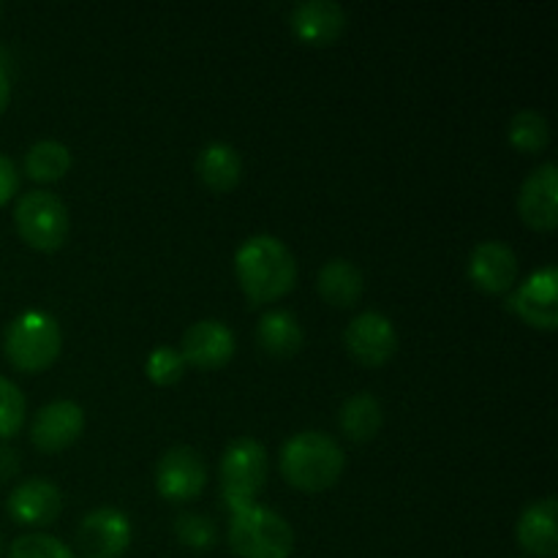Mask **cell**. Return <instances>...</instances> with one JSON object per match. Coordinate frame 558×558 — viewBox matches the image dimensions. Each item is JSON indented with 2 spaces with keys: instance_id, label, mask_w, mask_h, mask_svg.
I'll return each instance as SVG.
<instances>
[{
  "instance_id": "cell-17",
  "label": "cell",
  "mask_w": 558,
  "mask_h": 558,
  "mask_svg": "<svg viewBox=\"0 0 558 558\" xmlns=\"http://www.w3.org/2000/svg\"><path fill=\"white\" fill-rule=\"evenodd\" d=\"M518 543L526 554L539 558H556L558 534H556V496L534 501L523 510L518 521Z\"/></svg>"
},
{
  "instance_id": "cell-9",
  "label": "cell",
  "mask_w": 558,
  "mask_h": 558,
  "mask_svg": "<svg viewBox=\"0 0 558 558\" xmlns=\"http://www.w3.org/2000/svg\"><path fill=\"white\" fill-rule=\"evenodd\" d=\"M76 545L87 558H120L131 545V521L114 507H98L82 518Z\"/></svg>"
},
{
  "instance_id": "cell-11",
  "label": "cell",
  "mask_w": 558,
  "mask_h": 558,
  "mask_svg": "<svg viewBox=\"0 0 558 558\" xmlns=\"http://www.w3.org/2000/svg\"><path fill=\"white\" fill-rule=\"evenodd\" d=\"M178 352L183 354L185 365H194V368H223V365L234 357L232 327L223 325V322L218 319L194 322V325L183 332V341H180Z\"/></svg>"
},
{
  "instance_id": "cell-13",
  "label": "cell",
  "mask_w": 558,
  "mask_h": 558,
  "mask_svg": "<svg viewBox=\"0 0 558 558\" xmlns=\"http://www.w3.org/2000/svg\"><path fill=\"white\" fill-rule=\"evenodd\" d=\"M85 430V412L74 401H52L33 417L31 441L41 452H60L74 445Z\"/></svg>"
},
{
  "instance_id": "cell-28",
  "label": "cell",
  "mask_w": 558,
  "mask_h": 558,
  "mask_svg": "<svg viewBox=\"0 0 558 558\" xmlns=\"http://www.w3.org/2000/svg\"><path fill=\"white\" fill-rule=\"evenodd\" d=\"M16 189H20V178H16L14 161L0 153V207L16 194Z\"/></svg>"
},
{
  "instance_id": "cell-22",
  "label": "cell",
  "mask_w": 558,
  "mask_h": 558,
  "mask_svg": "<svg viewBox=\"0 0 558 558\" xmlns=\"http://www.w3.org/2000/svg\"><path fill=\"white\" fill-rule=\"evenodd\" d=\"M71 169V150L58 140H41L27 150L25 172L36 183H54Z\"/></svg>"
},
{
  "instance_id": "cell-27",
  "label": "cell",
  "mask_w": 558,
  "mask_h": 558,
  "mask_svg": "<svg viewBox=\"0 0 558 558\" xmlns=\"http://www.w3.org/2000/svg\"><path fill=\"white\" fill-rule=\"evenodd\" d=\"M174 532L183 545L194 550H207L216 543V526L210 523V518L196 515V512H185L174 521Z\"/></svg>"
},
{
  "instance_id": "cell-24",
  "label": "cell",
  "mask_w": 558,
  "mask_h": 558,
  "mask_svg": "<svg viewBox=\"0 0 558 558\" xmlns=\"http://www.w3.org/2000/svg\"><path fill=\"white\" fill-rule=\"evenodd\" d=\"M9 558H76V554L63 539L36 532L16 537L9 548Z\"/></svg>"
},
{
  "instance_id": "cell-2",
  "label": "cell",
  "mask_w": 558,
  "mask_h": 558,
  "mask_svg": "<svg viewBox=\"0 0 558 558\" xmlns=\"http://www.w3.org/2000/svg\"><path fill=\"white\" fill-rule=\"evenodd\" d=\"M281 474L292 488L319 494L341 480L347 458L341 445L322 430H303L281 447Z\"/></svg>"
},
{
  "instance_id": "cell-3",
  "label": "cell",
  "mask_w": 558,
  "mask_h": 558,
  "mask_svg": "<svg viewBox=\"0 0 558 558\" xmlns=\"http://www.w3.org/2000/svg\"><path fill=\"white\" fill-rule=\"evenodd\" d=\"M60 347H63V332L58 319L47 311H27L5 327V360L25 374L47 371L60 357Z\"/></svg>"
},
{
  "instance_id": "cell-14",
  "label": "cell",
  "mask_w": 558,
  "mask_h": 558,
  "mask_svg": "<svg viewBox=\"0 0 558 558\" xmlns=\"http://www.w3.org/2000/svg\"><path fill=\"white\" fill-rule=\"evenodd\" d=\"M469 278L485 294H505L518 281L515 251L499 240H485L469 256Z\"/></svg>"
},
{
  "instance_id": "cell-30",
  "label": "cell",
  "mask_w": 558,
  "mask_h": 558,
  "mask_svg": "<svg viewBox=\"0 0 558 558\" xmlns=\"http://www.w3.org/2000/svg\"><path fill=\"white\" fill-rule=\"evenodd\" d=\"M9 101H11V80H9V71H5V65L0 63V114L5 112Z\"/></svg>"
},
{
  "instance_id": "cell-7",
  "label": "cell",
  "mask_w": 558,
  "mask_h": 558,
  "mask_svg": "<svg viewBox=\"0 0 558 558\" xmlns=\"http://www.w3.org/2000/svg\"><path fill=\"white\" fill-rule=\"evenodd\" d=\"M347 352L365 368H381L390 363L398 352V332L396 325L379 311H363L349 322L343 332Z\"/></svg>"
},
{
  "instance_id": "cell-6",
  "label": "cell",
  "mask_w": 558,
  "mask_h": 558,
  "mask_svg": "<svg viewBox=\"0 0 558 558\" xmlns=\"http://www.w3.org/2000/svg\"><path fill=\"white\" fill-rule=\"evenodd\" d=\"M14 223L20 238L36 251H58L69 238V210L49 191H31L14 207Z\"/></svg>"
},
{
  "instance_id": "cell-15",
  "label": "cell",
  "mask_w": 558,
  "mask_h": 558,
  "mask_svg": "<svg viewBox=\"0 0 558 558\" xmlns=\"http://www.w3.org/2000/svg\"><path fill=\"white\" fill-rule=\"evenodd\" d=\"M292 33L311 47H330L347 31V9L332 0H305L289 16Z\"/></svg>"
},
{
  "instance_id": "cell-12",
  "label": "cell",
  "mask_w": 558,
  "mask_h": 558,
  "mask_svg": "<svg viewBox=\"0 0 558 558\" xmlns=\"http://www.w3.org/2000/svg\"><path fill=\"white\" fill-rule=\"evenodd\" d=\"M518 213L523 223L537 232H554L558 227V169L556 163H543L534 169L518 194Z\"/></svg>"
},
{
  "instance_id": "cell-10",
  "label": "cell",
  "mask_w": 558,
  "mask_h": 558,
  "mask_svg": "<svg viewBox=\"0 0 558 558\" xmlns=\"http://www.w3.org/2000/svg\"><path fill=\"white\" fill-rule=\"evenodd\" d=\"M558 270L554 265L543 267L534 276L526 278V283L515 289L507 300V308L521 316L526 325L537 330H556L558 327Z\"/></svg>"
},
{
  "instance_id": "cell-8",
  "label": "cell",
  "mask_w": 558,
  "mask_h": 558,
  "mask_svg": "<svg viewBox=\"0 0 558 558\" xmlns=\"http://www.w3.org/2000/svg\"><path fill=\"white\" fill-rule=\"evenodd\" d=\"M207 485V466L194 447H172L156 466V488L161 499L183 505L196 499Z\"/></svg>"
},
{
  "instance_id": "cell-21",
  "label": "cell",
  "mask_w": 558,
  "mask_h": 558,
  "mask_svg": "<svg viewBox=\"0 0 558 558\" xmlns=\"http://www.w3.org/2000/svg\"><path fill=\"white\" fill-rule=\"evenodd\" d=\"M385 423L381 403L371 392H354L338 414V425L352 441H371Z\"/></svg>"
},
{
  "instance_id": "cell-18",
  "label": "cell",
  "mask_w": 558,
  "mask_h": 558,
  "mask_svg": "<svg viewBox=\"0 0 558 558\" xmlns=\"http://www.w3.org/2000/svg\"><path fill=\"white\" fill-rule=\"evenodd\" d=\"M316 289H319L322 300L332 308H352L363 298L365 281L354 262L330 259L322 265L319 276H316Z\"/></svg>"
},
{
  "instance_id": "cell-19",
  "label": "cell",
  "mask_w": 558,
  "mask_h": 558,
  "mask_svg": "<svg viewBox=\"0 0 558 558\" xmlns=\"http://www.w3.org/2000/svg\"><path fill=\"white\" fill-rule=\"evenodd\" d=\"M196 172L199 180L210 191H232L240 183V174H243V161H240V153L234 150L227 142H210V145L202 147L199 158H196Z\"/></svg>"
},
{
  "instance_id": "cell-5",
  "label": "cell",
  "mask_w": 558,
  "mask_h": 558,
  "mask_svg": "<svg viewBox=\"0 0 558 558\" xmlns=\"http://www.w3.org/2000/svg\"><path fill=\"white\" fill-rule=\"evenodd\" d=\"M270 472L267 450L251 436L234 439L221 458V496L232 512L256 505Z\"/></svg>"
},
{
  "instance_id": "cell-26",
  "label": "cell",
  "mask_w": 558,
  "mask_h": 558,
  "mask_svg": "<svg viewBox=\"0 0 558 558\" xmlns=\"http://www.w3.org/2000/svg\"><path fill=\"white\" fill-rule=\"evenodd\" d=\"M25 396L11 379L0 376V439H11L20 434L25 423Z\"/></svg>"
},
{
  "instance_id": "cell-20",
  "label": "cell",
  "mask_w": 558,
  "mask_h": 558,
  "mask_svg": "<svg viewBox=\"0 0 558 558\" xmlns=\"http://www.w3.org/2000/svg\"><path fill=\"white\" fill-rule=\"evenodd\" d=\"M259 347L270 357H294L303 349V327L289 311H267L256 327Z\"/></svg>"
},
{
  "instance_id": "cell-25",
  "label": "cell",
  "mask_w": 558,
  "mask_h": 558,
  "mask_svg": "<svg viewBox=\"0 0 558 558\" xmlns=\"http://www.w3.org/2000/svg\"><path fill=\"white\" fill-rule=\"evenodd\" d=\"M145 374L153 385L169 387L174 381L183 379L185 374V360L178 349L172 347H156L145 360Z\"/></svg>"
},
{
  "instance_id": "cell-16",
  "label": "cell",
  "mask_w": 558,
  "mask_h": 558,
  "mask_svg": "<svg viewBox=\"0 0 558 558\" xmlns=\"http://www.w3.org/2000/svg\"><path fill=\"white\" fill-rule=\"evenodd\" d=\"M63 510V494L44 477L25 480L9 496V515L20 526H49Z\"/></svg>"
},
{
  "instance_id": "cell-23",
  "label": "cell",
  "mask_w": 558,
  "mask_h": 558,
  "mask_svg": "<svg viewBox=\"0 0 558 558\" xmlns=\"http://www.w3.org/2000/svg\"><path fill=\"white\" fill-rule=\"evenodd\" d=\"M507 140L515 150L526 153H543L550 142V125L537 109H521L518 114H512L510 129H507Z\"/></svg>"
},
{
  "instance_id": "cell-4",
  "label": "cell",
  "mask_w": 558,
  "mask_h": 558,
  "mask_svg": "<svg viewBox=\"0 0 558 558\" xmlns=\"http://www.w3.org/2000/svg\"><path fill=\"white\" fill-rule=\"evenodd\" d=\"M229 548L238 558H289L294 550V532L283 515L262 505L232 512Z\"/></svg>"
},
{
  "instance_id": "cell-1",
  "label": "cell",
  "mask_w": 558,
  "mask_h": 558,
  "mask_svg": "<svg viewBox=\"0 0 558 558\" xmlns=\"http://www.w3.org/2000/svg\"><path fill=\"white\" fill-rule=\"evenodd\" d=\"M234 276L251 305H267L292 292L298 262L276 234H254L234 251Z\"/></svg>"
},
{
  "instance_id": "cell-29",
  "label": "cell",
  "mask_w": 558,
  "mask_h": 558,
  "mask_svg": "<svg viewBox=\"0 0 558 558\" xmlns=\"http://www.w3.org/2000/svg\"><path fill=\"white\" fill-rule=\"evenodd\" d=\"M20 469V456L9 447H0V480H9Z\"/></svg>"
}]
</instances>
